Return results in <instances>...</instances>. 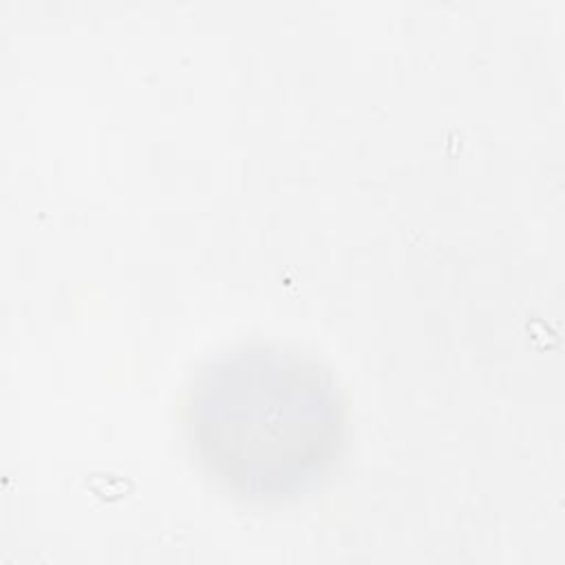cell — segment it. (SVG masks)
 Segmentation results:
<instances>
[{"mask_svg":"<svg viewBox=\"0 0 565 565\" xmlns=\"http://www.w3.org/2000/svg\"><path fill=\"white\" fill-rule=\"evenodd\" d=\"M196 461L254 501L313 486L342 444V404L316 362L274 347H241L210 362L188 399Z\"/></svg>","mask_w":565,"mask_h":565,"instance_id":"obj_1","label":"cell"}]
</instances>
